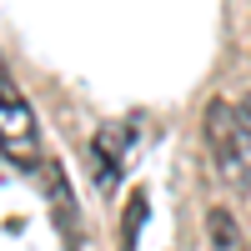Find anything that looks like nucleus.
Masks as SVG:
<instances>
[{"mask_svg": "<svg viewBox=\"0 0 251 251\" xmlns=\"http://www.w3.org/2000/svg\"><path fill=\"white\" fill-rule=\"evenodd\" d=\"M126 151H131V131H126V126H100V131H96V141H91V166H96V181L106 186V191L121 181Z\"/></svg>", "mask_w": 251, "mask_h": 251, "instance_id": "3", "label": "nucleus"}, {"mask_svg": "<svg viewBox=\"0 0 251 251\" xmlns=\"http://www.w3.org/2000/svg\"><path fill=\"white\" fill-rule=\"evenodd\" d=\"M0 156L20 171H40V121L30 111L25 91L15 86V75L5 66V55H0Z\"/></svg>", "mask_w": 251, "mask_h": 251, "instance_id": "1", "label": "nucleus"}, {"mask_svg": "<svg viewBox=\"0 0 251 251\" xmlns=\"http://www.w3.org/2000/svg\"><path fill=\"white\" fill-rule=\"evenodd\" d=\"M206 236H211V251H241V226H236L231 211H221V206L206 216Z\"/></svg>", "mask_w": 251, "mask_h": 251, "instance_id": "5", "label": "nucleus"}, {"mask_svg": "<svg viewBox=\"0 0 251 251\" xmlns=\"http://www.w3.org/2000/svg\"><path fill=\"white\" fill-rule=\"evenodd\" d=\"M206 146H211V161H216V171L221 176H246V166H241V141H236V106L231 100H211L206 106Z\"/></svg>", "mask_w": 251, "mask_h": 251, "instance_id": "2", "label": "nucleus"}, {"mask_svg": "<svg viewBox=\"0 0 251 251\" xmlns=\"http://www.w3.org/2000/svg\"><path fill=\"white\" fill-rule=\"evenodd\" d=\"M50 186H55V216H60V231H66V246L80 251V221H75V201H71V186L60 176V166H50Z\"/></svg>", "mask_w": 251, "mask_h": 251, "instance_id": "4", "label": "nucleus"}, {"mask_svg": "<svg viewBox=\"0 0 251 251\" xmlns=\"http://www.w3.org/2000/svg\"><path fill=\"white\" fill-rule=\"evenodd\" d=\"M236 141H241V166L251 171V100L236 106Z\"/></svg>", "mask_w": 251, "mask_h": 251, "instance_id": "6", "label": "nucleus"}]
</instances>
